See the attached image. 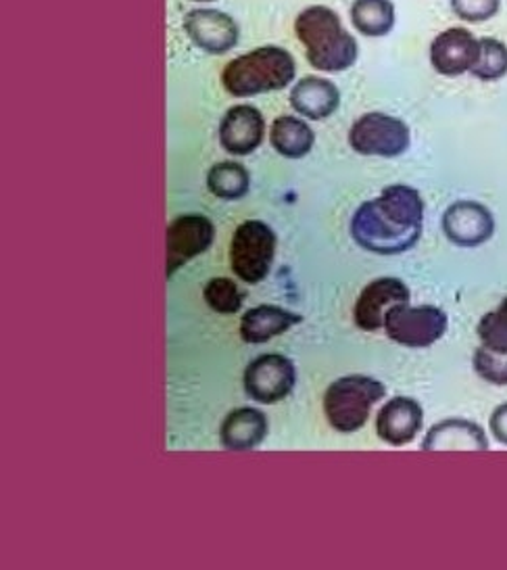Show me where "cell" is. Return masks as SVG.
<instances>
[{
    "instance_id": "6da1fadb",
    "label": "cell",
    "mask_w": 507,
    "mask_h": 570,
    "mask_svg": "<svg viewBox=\"0 0 507 570\" xmlns=\"http://www.w3.org/2000/svg\"><path fill=\"white\" fill-rule=\"evenodd\" d=\"M424 202L416 188L387 186L376 199L359 205L351 219L357 245L376 255H401L422 236Z\"/></svg>"
},
{
    "instance_id": "7a4b0ae2",
    "label": "cell",
    "mask_w": 507,
    "mask_h": 570,
    "mask_svg": "<svg viewBox=\"0 0 507 570\" xmlns=\"http://www.w3.org/2000/svg\"><path fill=\"white\" fill-rule=\"evenodd\" d=\"M295 32L305 47L307 61L320 71H345L357 61V40L342 28L337 11L324 4L307 7L295 21Z\"/></svg>"
},
{
    "instance_id": "3957f363",
    "label": "cell",
    "mask_w": 507,
    "mask_h": 570,
    "mask_svg": "<svg viewBox=\"0 0 507 570\" xmlns=\"http://www.w3.org/2000/svg\"><path fill=\"white\" fill-rule=\"evenodd\" d=\"M297 66L290 52L280 47H261L232 59L221 71L226 92L238 99L257 97L292 85Z\"/></svg>"
},
{
    "instance_id": "277c9868",
    "label": "cell",
    "mask_w": 507,
    "mask_h": 570,
    "mask_svg": "<svg viewBox=\"0 0 507 570\" xmlns=\"http://www.w3.org/2000/svg\"><path fill=\"white\" fill-rule=\"evenodd\" d=\"M385 395L387 386L380 381L364 374H349L326 389L324 414L335 431L351 435L368 422L374 405Z\"/></svg>"
},
{
    "instance_id": "5b68a950",
    "label": "cell",
    "mask_w": 507,
    "mask_h": 570,
    "mask_svg": "<svg viewBox=\"0 0 507 570\" xmlns=\"http://www.w3.org/2000/svg\"><path fill=\"white\" fill-rule=\"evenodd\" d=\"M278 238L266 222L247 219L238 226L230 243V266L247 285H259L268 278Z\"/></svg>"
},
{
    "instance_id": "8992f818",
    "label": "cell",
    "mask_w": 507,
    "mask_h": 570,
    "mask_svg": "<svg viewBox=\"0 0 507 570\" xmlns=\"http://www.w3.org/2000/svg\"><path fill=\"white\" fill-rule=\"evenodd\" d=\"M447 314L435 307V305H418L411 307L397 305L392 307L385 322V331L390 341L411 347V350H424L435 345L443 335L447 333Z\"/></svg>"
},
{
    "instance_id": "52a82bcc",
    "label": "cell",
    "mask_w": 507,
    "mask_h": 570,
    "mask_svg": "<svg viewBox=\"0 0 507 570\" xmlns=\"http://www.w3.org/2000/svg\"><path fill=\"white\" fill-rule=\"evenodd\" d=\"M411 132L406 121L380 111L357 119L349 132L354 151L366 157H399L409 149Z\"/></svg>"
},
{
    "instance_id": "ba28073f",
    "label": "cell",
    "mask_w": 507,
    "mask_h": 570,
    "mask_svg": "<svg viewBox=\"0 0 507 570\" xmlns=\"http://www.w3.org/2000/svg\"><path fill=\"white\" fill-rule=\"evenodd\" d=\"M297 383V370L292 360L278 353H266L254 360L245 370V389L255 402H282L288 397Z\"/></svg>"
},
{
    "instance_id": "9c48e42d",
    "label": "cell",
    "mask_w": 507,
    "mask_h": 570,
    "mask_svg": "<svg viewBox=\"0 0 507 570\" xmlns=\"http://www.w3.org/2000/svg\"><path fill=\"white\" fill-rule=\"evenodd\" d=\"M216 226L203 214H185L168 226V278L213 245Z\"/></svg>"
},
{
    "instance_id": "30bf717a",
    "label": "cell",
    "mask_w": 507,
    "mask_h": 570,
    "mask_svg": "<svg viewBox=\"0 0 507 570\" xmlns=\"http://www.w3.org/2000/svg\"><path fill=\"white\" fill-rule=\"evenodd\" d=\"M409 297L411 295L404 281L390 276L376 278L359 293L354 307V320L361 331L376 333L385 328L390 309L397 305H406Z\"/></svg>"
},
{
    "instance_id": "8fae6325",
    "label": "cell",
    "mask_w": 507,
    "mask_h": 570,
    "mask_svg": "<svg viewBox=\"0 0 507 570\" xmlns=\"http://www.w3.org/2000/svg\"><path fill=\"white\" fill-rule=\"evenodd\" d=\"M443 233L457 247H480L495 233V218L485 205L457 202L443 216Z\"/></svg>"
},
{
    "instance_id": "7c38bea8",
    "label": "cell",
    "mask_w": 507,
    "mask_h": 570,
    "mask_svg": "<svg viewBox=\"0 0 507 570\" xmlns=\"http://www.w3.org/2000/svg\"><path fill=\"white\" fill-rule=\"evenodd\" d=\"M185 30L190 42L209 55H223L237 47V21L218 9L190 11L185 18Z\"/></svg>"
},
{
    "instance_id": "4fadbf2b",
    "label": "cell",
    "mask_w": 507,
    "mask_h": 570,
    "mask_svg": "<svg viewBox=\"0 0 507 570\" xmlns=\"http://www.w3.org/2000/svg\"><path fill=\"white\" fill-rule=\"evenodd\" d=\"M480 57V40L466 28H449L430 45V63L440 76H461L473 71Z\"/></svg>"
},
{
    "instance_id": "5bb4252c",
    "label": "cell",
    "mask_w": 507,
    "mask_h": 570,
    "mask_svg": "<svg viewBox=\"0 0 507 570\" xmlns=\"http://www.w3.org/2000/svg\"><path fill=\"white\" fill-rule=\"evenodd\" d=\"M424 410L411 397H392L376 416V433L392 448H404L420 435Z\"/></svg>"
},
{
    "instance_id": "9a60e30c",
    "label": "cell",
    "mask_w": 507,
    "mask_h": 570,
    "mask_svg": "<svg viewBox=\"0 0 507 570\" xmlns=\"http://www.w3.org/2000/svg\"><path fill=\"white\" fill-rule=\"evenodd\" d=\"M266 121L254 105H235L220 124V145L232 155H251L264 142Z\"/></svg>"
},
{
    "instance_id": "2e32d148",
    "label": "cell",
    "mask_w": 507,
    "mask_h": 570,
    "mask_svg": "<svg viewBox=\"0 0 507 570\" xmlns=\"http://www.w3.org/2000/svg\"><path fill=\"white\" fill-rule=\"evenodd\" d=\"M424 452H487L489 439L473 420L447 419L435 424L422 441Z\"/></svg>"
},
{
    "instance_id": "e0dca14e",
    "label": "cell",
    "mask_w": 507,
    "mask_h": 570,
    "mask_svg": "<svg viewBox=\"0 0 507 570\" xmlns=\"http://www.w3.org/2000/svg\"><path fill=\"white\" fill-rule=\"evenodd\" d=\"M268 435V419L257 407H238L221 422V445L230 452H249Z\"/></svg>"
},
{
    "instance_id": "ac0fdd59",
    "label": "cell",
    "mask_w": 507,
    "mask_h": 570,
    "mask_svg": "<svg viewBox=\"0 0 507 570\" xmlns=\"http://www.w3.org/2000/svg\"><path fill=\"white\" fill-rule=\"evenodd\" d=\"M292 109L304 118L321 121L330 118L340 105V92L330 80H324L318 76H307L292 86L290 92Z\"/></svg>"
},
{
    "instance_id": "d6986e66",
    "label": "cell",
    "mask_w": 507,
    "mask_h": 570,
    "mask_svg": "<svg viewBox=\"0 0 507 570\" xmlns=\"http://www.w3.org/2000/svg\"><path fill=\"white\" fill-rule=\"evenodd\" d=\"M299 314H292L282 307L276 305H259L240 320V338L251 345H261L268 343L274 336L285 335L288 328L301 322Z\"/></svg>"
},
{
    "instance_id": "ffe728a7",
    "label": "cell",
    "mask_w": 507,
    "mask_h": 570,
    "mask_svg": "<svg viewBox=\"0 0 507 570\" xmlns=\"http://www.w3.org/2000/svg\"><path fill=\"white\" fill-rule=\"evenodd\" d=\"M271 147L288 159H301L314 149L316 135L304 119L280 116L271 124Z\"/></svg>"
},
{
    "instance_id": "44dd1931",
    "label": "cell",
    "mask_w": 507,
    "mask_h": 570,
    "mask_svg": "<svg viewBox=\"0 0 507 570\" xmlns=\"http://www.w3.org/2000/svg\"><path fill=\"white\" fill-rule=\"evenodd\" d=\"M351 21L359 35L380 38L389 35L395 26V7L390 0H356Z\"/></svg>"
},
{
    "instance_id": "7402d4cb",
    "label": "cell",
    "mask_w": 507,
    "mask_h": 570,
    "mask_svg": "<svg viewBox=\"0 0 507 570\" xmlns=\"http://www.w3.org/2000/svg\"><path fill=\"white\" fill-rule=\"evenodd\" d=\"M209 190L223 202H237L249 193L251 178L249 171L235 161H221L207 174Z\"/></svg>"
},
{
    "instance_id": "603a6c76",
    "label": "cell",
    "mask_w": 507,
    "mask_h": 570,
    "mask_svg": "<svg viewBox=\"0 0 507 570\" xmlns=\"http://www.w3.org/2000/svg\"><path fill=\"white\" fill-rule=\"evenodd\" d=\"M470 73L483 82L501 80L507 73L506 45L497 38H480V57Z\"/></svg>"
},
{
    "instance_id": "cb8c5ba5",
    "label": "cell",
    "mask_w": 507,
    "mask_h": 570,
    "mask_svg": "<svg viewBox=\"0 0 507 570\" xmlns=\"http://www.w3.org/2000/svg\"><path fill=\"white\" fill-rule=\"evenodd\" d=\"M205 303L218 314H237L245 295L230 278H211L203 288Z\"/></svg>"
},
{
    "instance_id": "d4e9b609",
    "label": "cell",
    "mask_w": 507,
    "mask_h": 570,
    "mask_svg": "<svg viewBox=\"0 0 507 570\" xmlns=\"http://www.w3.org/2000/svg\"><path fill=\"white\" fill-rule=\"evenodd\" d=\"M478 338H480V345L489 350L507 352V297L499 303L497 309L483 316L478 324Z\"/></svg>"
},
{
    "instance_id": "484cf974",
    "label": "cell",
    "mask_w": 507,
    "mask_h": 570,
    "mask_svg": "<svg viewBox=\"0 0 507 570\" xmlns=\"http://www.w3.org/2000/svg\"><path fill=\"white\" fill-rule=\"evenodd\" d=\"M476 374L489 385L507 386V352H495L480 345L473 357Z\"/></svg>"
},
{
    "instance_id": "4316f807",
    "label": "cell",
    "mask_w": 507,
    "mask_h": 570,
    "mask_svg": "<svg viewBox=\"0 0 507 570\" xmlns=\"http://www.w3.org/2000/svg\"><path fill=\"white\" fill-rule=\"evenodd\" d=\"M501 0H451L457 18L470 23H483L499 13Z\"/></svg>"
},
{
    "instance_id": "83f0119b",
    "label": "cell",
    "mask_w": 507,
    "mask_h": 570,
    "mask_svg": "<svg viewBox=\"0 0 507 570\" xmlns=\"http://www.w3.org/2000/svg\"><path fill=\"white\" fill-rule=\"evenodd\" d=\"M489 426L493 436H495L499 443L507 445V403H501V405H497V407L493 410Z\"/></svg>"
},
{
    "instance_id": "f1b7e54d",
    "label": "cell",
    "mask_w": 507,
    "mask_h": 570,
    "mask_svg": "<svg viewBox=\"0 0 507 570\" xmlns=\"http://www.w3.org/2000/svg\"><path fill=\"white\" fill-rule=\"evenodd\" d=\"M197 2H211V0H197Z\"/></svg>"
}]
</instances>
